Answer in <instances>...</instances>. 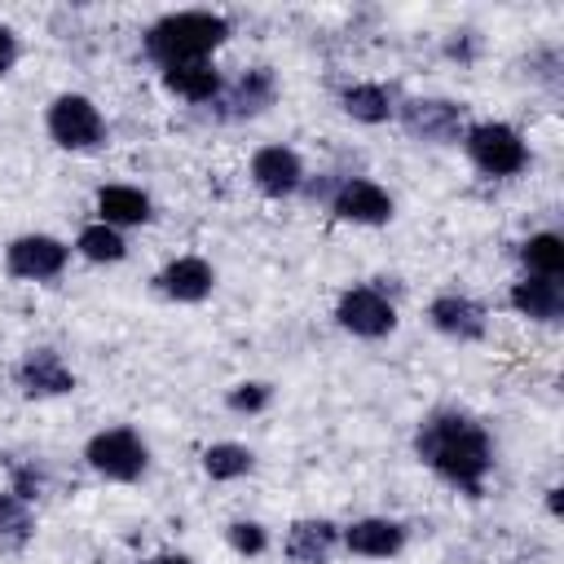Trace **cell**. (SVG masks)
I'll use <instances>...</instances> for the list:
<instances>
[{
	"instance_id": "1",
	"label": "cell",
	"mask_w": 564,
	"mask_h": 564,
	"mask_svg": "<svg viewBox=\"0 0 564 564\" xmlns=\"http://www.w3.org/2000/svg\"><path fill=\"white\" fill-rule=\"evenodd\" d=\"M410 445H414V458L436 480H445L467 498H485L489 476L498 467V445H494V432L471 410H458V405L427 410Z\"/></svg>"
},
{
	"instance_id": "2",
	"label": "cell",
	"mask_w": 564,
	"mask_h": 564,
	"mask_svg": "<svg viewBox=\"0 0 564 564\" xmlns=\"http://www.w3.org/2000/svg\"><path fill=\"white\" fill-rule=\"evenodd\" d=\"M229 35H234V22L220 9H172L141 31V53L154 70L181 66V62H216Z\"/></svg>"
},
{
	"instance_id": "3",
	"label": "cell",
	"mask_w": 564,
	"mask_h": 564,
	"mask_svg": "<svg viewBox=\"0 0 564 564\" xmlns=\"http://www.w3.org/2000/svg\"><path fill=\"white\" fill-rule=\"evenodd\" d=\"M463 154L467 163L489 176V181H511V176H524L533 154H529V141L516 123L507 119H471L467 132H463Z\"/></svg>"
},
{
	"instance_id": "4",
	"label": "cell",
	"mask_w": 564,
	"mask_h": 564,
	"mask_svg": "<svg viewBox=\"0 0 564 564\" xmlns=\"http://www.w3.org/2000/svg\"><path fill=\"white\" fill-rule=\"evenodd\" d=\"M84 463L110 485H137L150 471V441L128 423H110L84 441Z\"/></svg>"
},
{
	"instance_id": "5",
	"label": "cell",
	"mask_w": 564,
	"mask_h": 564,
	"mask_svg": "<svg viewBox=\"0 0 564 564\" xmlns=\"http://www.w3.org/2000/svg\"><path fill=\"white\" fill-rule=\"evenodd\" d=\"M44 132L57 150H70V154H93L110 141V123L88 93H57L44 106Z\"/></svg>"
},
{
	"instance_id": "6",
	"label": "cell",
	"mask_w": 564,
	"mask_h": 564,
	"mask_svg": "<svg viewBox=\"0 0 564 564\" xmlns=\"http://www.w3.org/2000/svg\"><path fill=\"white\" fill-rule=\"evenodd\" d=\"M330 317H335V326H339L344 335L366 339V344L388 339V335L397 330V322H401V317H397V300H392L383 286H375V282H352V286H344V291L335 295Z\"/></svg>"
},
{
	"instance_id": "7",
	"label": "cell",
	"mask_w": 564,
	"mask_h": 564,
	"mask_svg": "<svg viewBox=\"0 0 564 564\" xmlns=\"http://www.w3.org/2000/svg\"><path fill=\"white\" fill-rule=\"evenodd\" d=\"M397 123H401L405 137L419 141V145H458L471 119H467V106H463V101L427 93V97H401Z\"/></svg>"
},
{
	"instance_id": "8",
	"label": "cell",
	"mask_w": 564,
	"mask_h": 564,
	"mask_svg": "<svg viewBox=\"0 0 564 564\" xmlns=\"http://www.w3.org/2000/svg\"><path fill=\"white\" fill-rule=\"evenodd\" d=\"M326 207H330L335 220L361 225V229L392 225V216H397V198L370 176H335L330 194H326Z\"/></svg>"
},
{
	"instance_id": "9",
	"label": "cell",
	"mask_w": 564,
	"mask_h": 564,
	"mask_svg": "<svg viewBox=\"0 0 564 564\" xmlns=\"http://www.w3.org/2000/svg\"><path fill=\"white\" fill-rule=\"evenodd\" d=\"M70 264V242H62L57 234H18L4 242V273L13 282H57Z\"/></svg>"
},
{
	"instance_id": "10",
	"label": "cell",
	"mask_w": 564,
	"mask_h": 564,
	"mask_svg": "<svg viewBox=\"0 0 564 564\" xmlns=\"http://www.w3.org/2000/svg\"><path fill=\"white\" fill-rule=\"evenodd\" d=\"M278 93H282V84H278V70L273 66H247L234 79H225V88L212 101V110L225 123H247V119L269 115L273 101H278Z\"/></svg>"
},
{
	"instance_id": "11",
	"label": "cell",
	"mask_w": 564,
	"mask_h": 564,
	"mask_svg": "<svg viewBox=\"0 0 564 564\" xmlns=\"http://www.w3.org/2000/svg\"><path fill=\"white\" fill-rule=\"evenodd\" d=\"M247 176H251V185H256V194H260V198L282 203V198H295V194L304 189L308 167H304V159H300V150H295V145L269 141V145H260V150L251 154Z\"/></svg>"
},
{
	"instance_id": "12",
	"label": "cell",
	"mask_w": 564,
	"mask_h": 564,
	"mask_svg": "<svg viewBox=\"0 0 564 564\" xmlns=\"http://www.w3.org/2000/svg\"><path fill=\"white\" fill-rule=\"evenodd\" d=\"M13 383H18V392H22L26 401H57V397H70V392L79 388V379H75V370L66 366V357H62L57 348H48V344L26 348V352L18 357Z\"/></svg>"
},
{
	"instance_id": "13",
	"label": "cell",
	"mask_w": 564,
	"mask_h": 564,
	"mask_svg": "<svg viewBox=\"0 0 564 564\" xmlns=\"http://www.w3.org/2000/svg\"><path fill=\"white\" fill-rule=\"evenodd\" d=\"M427 326L454 344H480L489 335V308L467 291H441L427 300Z\"/></svg>"
},
{
	"instance_id": "14",
	"label": "cell",
	"mask_w": 564,
	"mask_h": 564,
	"mask_svg": "<svg viewBox=\"0 0 564 564\" xmlns=\"http://www.w3.org/2000/svg\"><path fill=\"white\" fill-rule=\"evenodd\" d=\"M410 542V524L397 516H357L339 524V546L357 560H397Z\"/></svg>"
},
{
	"instance_id": "15",
	"label": "cell",
	"mask_w": 564,
	"mask_h": 564,
	"mask_svg": "<svg viewBox=\"0 0 564 564\" xmlns=\"http://www.w3.org/2000/svg\"><path fill=\"white\" fill-rule=\"evenodd\" d=\"M154 291L172 304H203L216 291V264L207 256H172L159 273H154Z\"/></svg>"
},
{
	"instance_id": "16",
	"label": "cell",
	"mask_w": 564,
	"mask_h": 564,
	"mask_svg": "<svg viewBox=\"0 0 564 564\" xmlns=\"http://www.w3.org/2000/svg\"><path fill=\"white\" fill-rule=\"evenodd\" d=\"M397 106H401V88L397 84H383V79H352L339 88V110L352 119V123H366V128H383L397 119Z\"/></svg>"
},
{
	"instance_id": "17",
	"label": "cell",
	"mask_w": 564,
	"mask_h": 564,
	"mask_svg": "<svg viewBox=\"0 0 564 564\" xmlns=\"http://www.w3.org/2000/svg\"><path fill=\"white\" fill-rule=\"evenodd\" d=\"M507 304L516 317L533 322V326H555L564 317V282L560 278H533L520 273L507 291Z\"/></svg>"
},
{
	"instance_id": "18",
	"label": "cell",
	"mask_w": 564,
	"mask_h": 564,
	"mask_svg": "<svg viewBox=\"0 0 564 564\" xmlns=\"http://www.w3.org/2000/svg\"><path fill=\"white\" fill-rule=\"evenodd\" d=\"M93 207H97V220L110 225V229H137V225L154 220V198L141 185H128V181L97 185Z\"/></svg>"
},
{
	"instance_id": "19",
	"label": "cell",
	"mask_w": 564,
	"mask_h": 564,
	"mask_svg": "<svg viewBox=\"0 0 564 564\" xmlns=\"http://www.w3.org/2000/svg\"><path fill=\"white\" fill-rule=\"evenodd\" d=\"M335 551H339V524L326 516H300L282 538V555L291 564H330Z\"/></svg>"
},
{
	"instance_id": "20",
	"label": "cell",
	"mask_w": 564,
	"mask_h": 564,
	"mask_svg": "<svg viewBox=\"0 0 564 564\" xmlns=\"http://www.w3.org/2000/svg\"><path fill=\"white\" fill-rule=\"evenodd\" d=\"M159 84L189 106H212L225 88V70L216 62H181V66H163Z\"/></svg>"
},
{
	"instance_id": "21",
	"label": "cell",
	"mask_w": 564,
	"mask_h": 564,
	"mask_svg": "<svg viewBox=\"0 0 564 564\" xmlns=\"http://www.w3.org/2000/svg\"><path fill=\"white\" fill-rule=\"evenodd\" d=\"M516 260H520V273H533V278H564V234H555V229H533V234L516 247Z\"/></svg>"
},
{
	"instance_id": "22",
	"label": "cell",
	"mask_w": 564,
	"mask_h": 564,
	"mask_svg": "<svg viewBox=\"0 0 564 564\" xmlns=\"http://www.w3.org/2000/svg\"><path fill=\"white\" fill-rule=\"evenodd\" d=\"M70 251H75L79 260H88V264H119V260H128V234H123V229H110V225H101V220H88V225L75 234Z\"/></svg>"
},
{
	"instance_id": "23",
	"label": "cell",
	"mask_w": 564,
	"mask_h": 564,
	"mask_svg": "<svg viewBox=\"0 0 564 564\" xmlns=\"http://www.w3.org/2000/svg\"><path fill=\"white\" fill-rule=\"evenodd\" d=\"M35 538V511L26 498H18L9 485L0 489V551H26Z\"/></svg>"
},
{
	"instance_id": "24",
	"label": "cell",
	"mask_w": 564,
	"mask_h": 564,
	"mask_svg": "<svg viewBox=\"0 0 564 564\" xmlns=\"http://www.w3.org/2000/svg\"><path fill=\"white\" fill-rule=\"evenodd\" d=\"M203 471H207V480L229 485V480H242L256 471V454L242 441H212L203 449Z\"/></svg>"
},
{
	"instance_id": "25",
	"label": "cell",
	"mask_w": 564,
	"mask_h": 564,
	"mask_svg": "<svg viewBox=\"0 0 564 564\" xmlns=\"http://www.w3.org/2000/svg\"><path fill=\"white\" fill-rule=\"evenodd\" d=\"M225 542H229V551L242 555V560H260V555H269V546H273L269 529H264L260 520H247V516H238V520L225 524Z\"/></svg>"
},
{
	"instance_id": "26",
	"label": "cell",
	"mask_w": 564,
	"mask_h": 564,
	"mask_svg": "<svg viewBox=\"0 0 564 564\" xmlns=\"http://www.w3.org/2000/svg\"><path fill=\"white\" fill-rule=\"evenodd\" d=\"M273 405V383L269 379H238L229 392H225V410L229 414H264Z\"/></svg>"
},
{
	"instance_id": "27",
	"label": "cell",
	"mask_w": 564,
	"mask_h": 564,
	"mask_svg": "<svg viewBox=\"0 0 564 564\" xmlns=\"http://www.w3.org/2000/svg\"><path fill=\"white\" fill-rule=\"evenodd\" d=\"M524 75L533 79V84H542V88H560V79H564V53H560V44H538V48H529V57H524Z\"/></svg>"
},
{
	"instance_id": "28",
	"label": "cell",
	"mask_w": 564,
	"mask_h": 564,
	"mask_svg": "<svg viewBox=\"0 0 564 564\" xmlns=\"http://www.w3.org/2000/svg\"><path fill=\"white\" fill-rule=\"evenodd\" d=\"M9 489H13L18 498L35 502V498L48 494V471H44L35 458H26V463H9Z\"/></svg>"
},
{
	"instance_id": "29",
	"label": "cell",
	"mask_w": 564,
	"mask_h": 564,
	"mask_svg": "<svg viewBox=\"0 0 564 564\" xmlns=\"http://www.w3.org/2000/svg\"><path fill=\"white\" fill-rule=\"evenodd\" d=\"M476 48H480V35H476V31H454V35L445 40V57H449V62H471Z\"/></svg>"
},
{
	"instance_id": "30",
	"label": "cell",
	"mask_w": 564,
	"mask_h": 564,
	"mask_svg": "<svg viewBox=\"0 0 564 564\" xmlns=\"http://www.w3.org/2000/svg\"><path fill=\"white\" fill-rule=\"evenodd\" d=\"M18 57H22V40L9 22H0V75H9L18 66Z\"/></svg>"
},
{
	"instance_id": "31",
	"label": "cell",
	"mask_w": 564,
	"mask_h": 564,
	"mask_svg": "<svg viewBox=\"0 0 564 564\" xmlns=\"http://www.w3.org/2000/svg\"><path fill=\"white\" fill-rule=\"evenodd\" d=\"M137 564H194L185 551H159V555H145V560H137Z\"/></svg>"
},
{
	"instance_id": "32",
	"label": "cell",
	"mask_w": 564,
	"mask_h": 564,
	"mask_svg": "<svg viewBox=\"0 0 564 564\" xmlns=\"http://www.w3.org/2000/svg\"><path fill=\"white\" fill-rule=\"evenodd\" d=\"M546 511H551V516H560V485H551V489H546Z\"/></svg>"
}]
</instances>
